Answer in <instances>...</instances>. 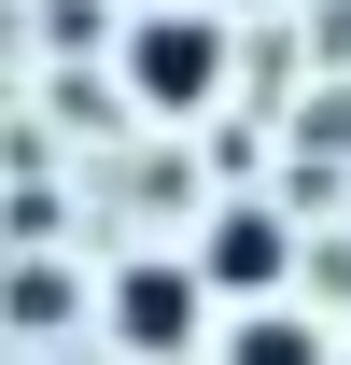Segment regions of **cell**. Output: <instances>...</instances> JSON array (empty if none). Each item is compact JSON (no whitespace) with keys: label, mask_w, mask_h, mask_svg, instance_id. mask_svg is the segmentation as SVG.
<instances>
[{"label":"cell","mask_w":351,"mask_h":365,"mask_svg":"<svg viewBox=\"0 0 351 365\" xmlns=\"http://www.w3.org/2000/svg\"><path fill=\"white\" fill-rule=\"evenodd\" d=\"M211 85H225V29L197 14V0H141V29H127V98H141V113H197Z\"/></svg>","instance_id":"cell-1"},{"label":"cell","mask_w":351,"mask_h":365,"mask_svg":"<svg viewBox=\"0 0 351 365\" xmlns=\"http://www.w3.org/2000/svg\"><path fill=\"white\" fill-rule=\"evenodd\" d=\"M113 351H141V365H169V351H197V309H211V267L197 253H141V267H113Z\"/></svg>","instance_id":"cell-2"},{"label":"cell","mask_w":351,"mask_h":365,"mask_svg":"<svg viewBox=\"0 0 351 365\" xmlns=\"http://www.w3.org/2000/svg\"><path fill=\"white\" fill-rule=\"evenodd\" d=\"M197 267H211V295H239V309H267V295L295 281V225L239 197V211H211V225H197Z\"/></svg>","instance_id":"cell-3"},{"label":"cell","mask_w":351,"mask_h":365,"mask_svg":"<svg viewBox=\"0 0 351 365\" xmlns=\"http://www.w3.org/2000/svg\"><path fill=\"white\" fill-rule=\"evenodd\" d=\"M225 365H337V351H323V323H309V309H239Z\"/></svg>","instance_id":"cell-4"}]
</instances>
